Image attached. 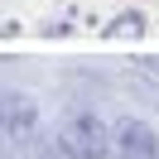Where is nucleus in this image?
<instances>
[{"label": "nucleus", "instance_id": "nucleus-1", "mask_svg": "<svg viewBox=\"0 0 159 159\" xmlns=\"http://www.w3.org/2000/svg\"><path fill=\"white\" fill-rule=\"evenodd\" d=\"M58 145H63L68 159H106L111 154V130H106V120L92 116V111H72L58 125Z\"/></svg>", "mask_w": 159, "mask_h": 159}, {"label": "nucleus", "instance_id": "nucleus-2", "mask_svg": "<svg viewBox=\"0 0 159 159\" xmlns=\"http://www.w3.org/2000/svg\"><path fill=\"white\" fill-rule=\"evenodd\" d=\"M34 130H39V106H34V97L5 92V97H0V154L24 149L34 140Z\"/></svg>", "mask_w": 159, "mask_h": 159}, {"label": "nucleus", "instance_id": "nucleus-3", "mask_svg": "<svg viewBox=\"0 0 159 159\" xmlns=\"http://www.w3.org/2000/svg\"><path fill=\"white\" fill-rule=\"evenodd\" d=\"M111 149H116V159H159V135L145 125V120L125 116L116 130H111Z\"/></svg>", "mask_w": 159, "mask_h": 159}, {"label": "nucleus", "instance_id": "nucleus-4", "mask_svg": "<svg viewBox=\"0 0 159 159\" xmlns=\"http://www.w3.org/2000/svg\"><path fill=\"white\" fill-rule=\"evenodd\" d=\"M24 149H29V159H68L63 145H58V130H53V135H39V130H34V140Z\"/></svg>", "mask_w": 159, "mask_h": 159}, {"label": "nucleus", "instance_id": "nucleus-5", "mask_svg": "<svg viewBox=\"0 0 159 159\" xmlns=\"http://www.w3.org/2000/svg\"><path fill=\"white\" fill-rule=\"evenodd\" d=\"M140 24H145L140 15H120V20H116V29H111V34H130V29L140 34Z\"/></svg>", "mask_w": 159, "mask_h": 159}]
</instances>
